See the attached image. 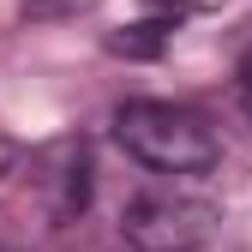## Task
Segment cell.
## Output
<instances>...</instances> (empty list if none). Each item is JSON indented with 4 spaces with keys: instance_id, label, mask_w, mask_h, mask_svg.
<instances>
[{
    "instance_id": "6da1fadb",
    "label": "cell",
    "mask_w": 252,
    "mask_h": 252,
    "mask_svg": "<svg viewBox=\"0 0 252 252\" xmlns=\"http://www.w3.org/2000/svg\"><path fill=\"white\" fill-rule=\"evenodd\" d=\"M114 138L132 162L156 168V174H210L222 162V144H216L210 120L186 102H156L138 96L114 114Z\"/></svg>"
},
{
    "instance_id": "7a4b0ae2",
    "label": "cell",
    "mask_w": 252,
    "mask_h": 252,
    "mask_svg": "<svg viewBox=\"0 0 252 252\" xmlns=\"http://www.w3.org/2000/svg\"><path fill=\"white\" fill-rule=\"evenodd\" d=\"M120 234L138 252H198L216 234V204L186 198V192H144L126 204Z\"/></svg>"
},
{
    "instance_id": "3957f363",
    "label": "cell",
    "mask_w": 252,
    "mask_h": 252,
    "mask_svg": "<svg viewBox=\"0 0 252 252\" xmlns=\"http://www.w3.org/2000/svg\"><path fill=\"white\" fill-rule=\"evenodd\" d=\"M240 102H246V114H252V60H246V84H240Z\"/></svg>"
}]
</instances>
